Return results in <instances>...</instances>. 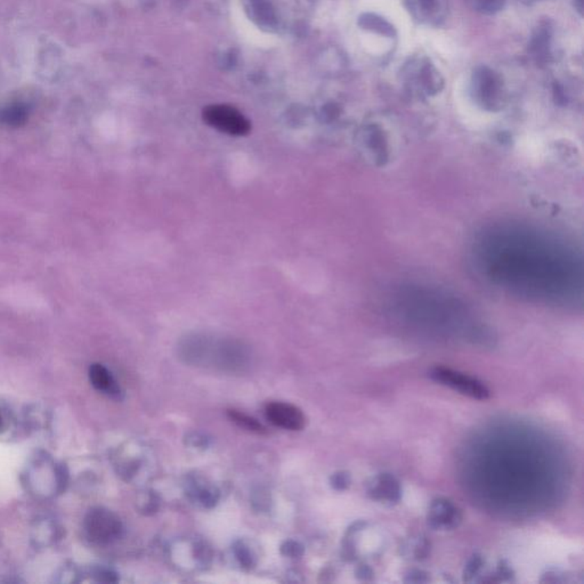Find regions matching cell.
Segmentation results:
<instances>
[{
  "label": "cell",
  "instance_id": "6da1fadb",
  "mask_svg": "<svg viewBox=\"0 0 584 584\" xmlns=\"http://www.w3.org/2000/svg\"><path fill=\"white\" fill-rule=\"evenodd\" d=\"M481 257L495 282L539 299L573 297L581 281L578 259L542 234L505 227L486 234Z\"/></svg>",
  "mask_w": 584,
  "mask_h": 584
},
{
  "label": "cell",
  "instance_id": "7a4b0ae2",
  "mask_svg": "<svg viewBox=\"0 0 584 584\" xmlns=\"http://www.w3.org/2000/svg\"><path fill=\"white\" fill-rule=\"evenodd\" d=\"M184 358L189 363L214 367L228 372H240L248 364V355L242 346L234 342L209 345L207 342H191L185 345Z\"/></svg>",
  "mask_w": 584,
  "mask_h": 584
},
{
  "label": "cell",
  "instance_id": "3957f363",
  "mask_svg": "<svg viewBox=\"0 0 584 584\" xmlns=\"http://www.w3.org/2000/svg\"><path fill=\"white\" fill-rule=\"evenodd\" d=\"M24 477L26 489L32 494L47 498L64 491L69 474L64 465H58L46 456H38L26 469Z\"/></svg>",
  "mask_w": 584,
  "mask_h": 584
},
{
  "label": "cell",
  "instance_id": "277c9868",
  "mask_svg": "<svg viewBox=\"0 0 584 584\" xmlns=\"http://www.w3.org/2000/svg\"><path fill=\"white\" fill-rule=\"evenodd\" d=\"M83 532L90 542L106 546L120 539L124 526L115 512L106 508H94L83 519Z\"/></svg>",
  "mask_w": 584,
  "mask_h": 584
},
{
  "label": "cell",
  "instance_id": "5b68a950",
  "mask_svg": "<svg viewBox=\"0 0 584 584\" xmlns=\"http://www.w3.org/2000/svg\"><path fill=\"white\" fill-rule=\"evenodd\" d=\"M202 115L208 126L231 136H246L251 131L249 120L233 106H208Z\"/></svg>",
  "mask_w": 584,
  "mask_h": 584
},
{
  "label": "cell",
  "instance_id": "8992f818",
  "mask_svg": "<svg viewBox=\"0 0 584 584\" xmlns=\"http://www.w3.org/2000/svg\"><path fill=\"white\" fill-rule=\"evenodd\" d=\"M429 377L436 383H441L443 386L450 387L456 392H459L460 394L472 397V399L483 401V399H489L491 395L489 388L482 381L449 367H434L429 372Z\"/></svg>",
  "mask_w": 584,
  "mask_h": 584
},
{
  "label": "cell",
  "instance_id": "52a82bcc",
  "mask_svg": "<svg viewBox=\"0 0 584 584\" xmlns=\"http://www.w3.org/2000/svg\"><path fill=\"white\" fill-rule=\"evenodd\" d=\"M402 74L408 83L422 93H437L443 87V77L428 58H413L404 67Z\"/></svg>",
  "mask_w": 584,
  "mask_h": 584
},
{
  "label": "cell",
  "instance_id": "ba28073f",
  "mask_svg": "<svg viewBox=\"0 0 584 584\" xmlns=\"http://www.w3.org/2000/svg\"><path fill=\"white\" fill-rule=\"evenodd\" d=\"M472 86L476 99L489 108L498 106L505 96V86L501 76L489 67L476 69L472 79Z\"/></svg>",
  "mask_w": 584,
  "mask_h": 584
},
{
  "label": "cell",
  "instance_id": "9c48e42d",
  "mask_svg": "<svg viewBox=\"0 0 584 584\" xmlns=\"http://www.w3.org/2000/svg\"><path fill=\"white\" fill-rule=\"evenodd\" d=\"M462 522V514L453 502L445 498L431 501L427 512L428 526L435 531H452Z\"/></svg>",
  "mask_w": 584,
  "mask_h": 584
},
{
  "label": "cell",
  "instance_id": "30bf717a",
  "mask_svg": "<svg viewBox=\"0 0 584 584\" xmlns=\"http://www.w3.org/2000/svg\"><path fill=\"white\" fill-rule=\"evenodd\" d=\"M265 415L271 424L287 431H301L306 425V417L303 411L289 403H269L266 406Z\"/></svg>",
  "mask_w": 584,
  "mask_h": 584
},
{
  "label": "cell",
  "instance_id": "8fae6325",
  "mask_svg": "<svg viewBox=\"0 0 584 584\" xmlns=\"http://www.w3.org/2000/svg\"><path fill=\"white\" fill-rule=\"evenodd\" d=\"M367 493L374 501L385 506H395L401 501L402 489L399 481L390 474H379L367 483Z\"/></svg>",
  "mask_w": 584,
  "mask_h": 584
},
{
  "label": "cell",
  "instance_id": "7c38bea8",
  "mask_svg": "<svg viewBox=\"0 0 584 584\" xmlns=\"http://www.w3.org/2000/svg\"><path fill=\"white\" fill-rule=\"evenodd\" d=\"M406 3L419 22L437 24L445 14V0H406Z\"/></svg>",
  "mask_w": 584,
  "mask_h": 584
},
{
  "label": "cell",
  "instance_id": "4fadbf2b",
  "mask_svg": "<svg viewBox=\"0 0 584 584\" xmlns=\"http://www.w3.org/2000/svg\"><path fill=\"white\" fill-rule=\"evenodd\" d=\"M90 380L95 390L111 397H119L122 392L111 372L102 364H93L90 367Z\"/></svg>",
  "mask_w": 584,
  "mask_h": 584
},
{
  "label": "cell",
  "instance_id": "5bb4252c",
  "mask_svg": "<svg viewBox=\"0 0 584 584\" xmlns=\"http://www.w3.org/2000/svg\"><path fill=\"white\" fill-rule=\"evenodd\" d=\"M227 415L234 424H237L239 427L243 428L246 431L256 433V434H265L266 433L265 428L260 422H257L255 418L243 413V412L237 411V410H228Z\"/></svg>",
  "mask_w": 584,
  "mask_h": 584
},
{
  "label": "cell",
  "instance_id": "9a60e30c",
  "mask_svg": "<svg viewBox=\"0 0 584 584\" xmlns=\"http://www.w3.org/2000/svg\"><path fill=\"white\" fill-rule=\"evenodd\" d=\"M362 22H363L364 28L370 30V31L380 33V35H387V37H393L395 35L394 26L390 23L387 22L386 19L374 15V14H367V15H364Z\"/></svg>",
  "mask_w": 584,
  "mask_h": 584
},
{
  "label": "cell",
  "instance_id": "2e32d148",
  "mask_svg": "<svg viewBox=\"0 0 584 584\" xmlns=\"http://www.w3.org/2000/svg\"><path fill=\"white\" fill-rule=\"evenodd\" d=\"M549 31L546 28L540 29L532 40L531 51L539 58H546L547 54L549 53Z\"/></svg>",
  "mask_w": 584,
  "mask_h": 584
},
{
  "label": "cell",
  "instance_id": "e0dca14e",
  "mask_svg": "<svg viewBox=\"0 0 584 584\" xmlns=\"http://www.w3.org/2000/svg\"><path fill=\"white\" fill-rule=\"evenodd\" d=\"M468 3L476 12L492 15L503 8L506 0H468Z\"/></svg>",
  "mask_w": 584,
  "mask_h": 584
},
{
  "label": "cell",
  "instance_id": "ac0fdd59",
  "mask_svg": "<svg viewBox=\"0 0 584 584\" xmlns=\"http://www.w3.org/2000/svg\"><path fill=\"white\" fill-rule=\"evenodd\" d=\"M483 567H484V559L482 556L476 553L467 562L463 571V580L467 582L475 581L476 576H479Z\"/></svg>",
  "mask_w": 584,
  "mask_h": 584
},
{
  "label": "cell",
  "instance_id": "d6986e66",
  "mask_svg": "<svg viewBox=\"0 0 584 584\" xmlns=\"http://www.w3.org/2000/svg\"><path fill=\"white\" fill-rule=\"evenodd\" d=\"M411 555L413 556L412 558L420 560L427 557L431 550V543L428 542L425 537H417L415 541L411 542Z\"/></svg>",
  "mask_w": 584,
  "mask_h": 584
},
{
  "label": "cell",
  "instance_id": "ffe728a7",
  "mask_svg": "<svg viewBox=\"0 0 584 584\" xmlns=\"http://www.w3.org/2000/svg\"><path fill=\"white\" fill-rule=\"evenodd\" d=\"M235 555H237V558L239 559L241 565L246 566V567H251L253 565V553L248 549V547L244 546L243 543H239L235 547Z\"/></svg>",
  "mask_w": 584,
  "mask_h": 584
},
{
  "label": "cell",
  "instance_id": "44dd1931",
  "mask_svg": "<svg viewBox=\"0 0 584 584\" xmlns=\"http://www.w3.org/2000/svg\"><path fill=\"white\" fill-rule=\"evenodd\" d=\"M331 484L335 490L344 491L351 485V475L346 472H339L331 477Z\"/></svg>",
  "mask_w": 584,
  "mask_h": 584
},
{
  "label": "cell",
  "instance_id": "7402d4cb",
  "mask_svg": "<svg viewBox=\"0 0 584 584\" xmlns=\"http://www.w3.org/2000/svg\"><path fill=\"white\" fill-rule=\"evenodd\" d=\"M281 551L283 555L289 556V557H299L303 555V548L300 546L299 543L294 542V541H287L283 546H282Z\"/></svg>",
  "mask_w": 584,
  "mask_h": 584
},
{
  "label": "cell",
  "instance_id": "603a6c76",
  "mask_svg": "<svg viewBox=\"0 0 584 584\" xmlns=\"http://www.w3.org/2000/svg\"><path fill=\"white\" fill-rule=\"evenodd\" d=\"M404 581L408 582V583H426V582L429 581V578H428L426 572L420 571V569H412L406 575Z\"/></svg>",
  "mask_w": 584,
  "mask_h": 584
},
{
  "label": "cell",
  "instance_id": "cb8c5ba5",
  "mask_svg": "<svg viewBox=\"0 0 584 584\" xmlns=\"http://www.w3.org/2000/svg\"><path fill=\"white\" fill-rule=\"evenodd\" d=\"M95 578L101 582H115L117 581L115 573H112L109 569H96Z\"/></svg>",
  "mask_w": 584,
  "mask_h": 584
},
{
  "label": "cell",
  "instance_id": "d4e9b609",
  "mask_svg": "<svg viewBox=\"0 0 584 584\" xmlns=\"http://www.w3.org/2000/svg\"><path fill=\"white\" fill-rule=\"evenodd\" d=\"M8 422H10V419H8L6 411L0 408V434H3V431H7Z\"/></svg>",
  "mask_w": 584,
  "mask_h": 584
}]
</instances>
